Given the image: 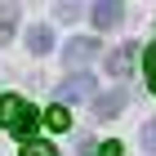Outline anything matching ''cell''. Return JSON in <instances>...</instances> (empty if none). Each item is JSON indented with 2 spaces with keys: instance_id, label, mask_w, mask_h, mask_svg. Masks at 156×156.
<instances>
[{
  "instance_id": "cell-6",
  "label": "cell",
  "mask_w": 156,
  "mask_h": 156,
  "mask_svg": "<svg viewBox=\"0 0 156 156\" xmlns=\"http://www.w3.org/2000/svg\"><path fill=\"white\" fill-rule=\"evenodd\" d=\"M107 72H112V76H129V72H134V45L112 49V54H107Z\"/></svg>"
},
{
  "instance_id": "cell-4",
  "label": "cell",
  "mask_w": 156,
  "mask_h": 156,
  "mask_svg": "<svg viewBox=\"0 0 156 156\" xmlns=\"http://www.w3.org/2000/svg\"><path fill=\"white\" fill-rule=\"evenodd\" d=\"M120 18H125V5H94L89 9V23H94V31H107V27H120Z\"/></svg>"
},
{
  "instance_id": "cell-3",
  "label": "cell",
  "mask_w": 156,
  "mask_h": 156,
  "mask_svg": "<svg viewBox=\"0 0 156 156\" xmlns=\"http://www.w3.org/2000/svg\"><path fill=\"white\" fill-rule=\"evenodd\" d=\"M98 54V36H72L62 45V62H89Z\"/></svg>"
},
{
  "instance_id": "cell-10",
  "label": "cell",
  "mask_w": 156,
  "mask_h": 156,
  "mask_svg": "<svg viewBox=\"0 0 156 156\" xmlns=\"http://www.w3.org/2000/svg\"><path fill=\"white\" fill-rule=\"evenodd\" d=\"M85 156H120V143H85Z\"/></svg>"
},
{
  "instance_id": "cell-12",
  "label": "cell",
  "mask_w": 156,
  "mask_h": 156,
  "mask_svg": "<svg viewBox=\"0 0 156 156\" xmlns=\"http://www.w3.org/2000/svg\"><path fill=\"white\" fill-rule=\"evenodd\" d=\"M23 156H58L54 143H23Z\"/></svg>"
},
{
  "instance_id": "cell-7",
  "label": "cell",
  "mask_w": 156,
  "mask_h": 156,
  "mask_svg": "<svg viewBox=\"0 0 156 156\" xmlns=\"http://www.w3.org/2000/svg\"><path fill=\"white\" fill-rule=\"evenodd\" d=\"M18 31V5H0V45H9Z\"/></svg>"
},
{
  "instance_id": "cell-14",
  "label": "cell",
  "mask_w": 156,
  "mask_h": 156,
  "mask_svg": "<svg viewBox=\"0 0 156 156\" xmlns=\"http://www.w3.org/2000/svg\"><path fill=\"white\" fill-rule=\"evenodd\" d=\"M147 76H152V89H156V45H152V58H147Z\"/></svg>"
},
{
  "instance_id": "cell-5",
  "label": "cell",
  "mask_w": 156,
  "mask_h": 156,
  "mask_svg": "<svg viewBox=\"0 0 156 156\" xmlns=\"http://www.w3.org/2000/svg\"><path fill=\"white\" fill-rule=\"evenodd\" d=\"M125 103H129V94H125V89H112V94H98V98H94V116H98V120H112V116H116L120 107H125Z\"/></svg>"
},
{
  "instance_id": "cell-8",
  "label": "cell",
  "mask_w": 156,
  "mask_h": 156,
  "mask_svg": "<svg viewBox=\"0 0 156 156\" xmlns=\"http://www.w3.org/2000/svg\"><path fill=\"white\" fill-rule=\"evenodd\" d=\"M27 49H31V54H49V49H54L49 27H27Z\"/></svg>"
},
{
  "instance_id": "cell-11",
  "label": "cell",
  "mask_w": 156,
  "mask_h": 156,
  "mask_svg": "<svg viewBox=\"0 0 156 156\" xmlns=\"http://www.w3.org/2000/svg\"><path fill=\"white\" fill-rule=\"evenodd\" d=\"M138 143H143V152H152V156H156V120H147V125H143Z\"/></svg>"
},
{
  "instance_id": "cell-13",
  "label": "cell",
  "mask_w": 156,
  "mask_h": 156,
  "mask_svg": "<svg viewBox=\"0 0 156 156\" xmlns=\"http://www.w3.org/2000/svg\"><path fill=\"white\" fill-rule=\"evenodd\" d=\"M80 9H85V5H58V9H54V18H62V23H76V18H80Z\"/></svg>"
},
{
  "instance_id": "cell-9",
  "label": "cell",
  "mask_w": 156,
  "mask_h": 156,
  "mask_svg": "<svg viewBox=\"0 0 156 156\" xmlns=\"http://www.w3.org/2000/svg\"><path fill=\"white\" fill-rule=\"evenodd\" d=\"M45 125H49V129H67V125H72V116H67V107H62V103H54V107L45 112Z\"/></svg>"
},
{
  "instance_id": "cell-2",
  "label": "cell",
  "mask_w": 156,
  "mask_h": 156,
  "mask_svg": "<svg viewBox=\"0 0 156 156\" xmlns=\"http://www.w3.org/2000/svg\"><path fill=\"white\" fill-rule=\"evenodd\" d=\"M94 85H98V80H94L89 72H72L62 85H54V98H58L62 107H67L72 98H94Z\"/></svg>"
},
{
  "instance_id": "cell-1",
  "label": "cell",
  "mask_w": 156,
  "mask_h": 156,
  "mask_svg": "<svg viewBox=\"0 0 156 156\" xmlns=\"http://www.w3.org/2000/svg\"><path fill=\"white\" fill-rule=\"evenodd\" d=\"M40 116H45V112H36L27 98H18V94H5V98H0V120H5V129H9L13 138H23V143H31Z\"/></svg>"
}]
</instances>
